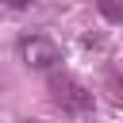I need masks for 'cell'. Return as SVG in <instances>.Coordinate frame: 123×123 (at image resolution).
I'll return each mask as SVG.
<instances>
[{"label":"cell","instance_id":"3957f363","mask_svg":"<svg viewBox=\"0 0 123 123\" xmlns=\"http://www.w3.org/2000/svg\"><path fill=\"white\" fill-rule=\"evenodd\" d=\"M104 92H108L115 104H123V73H119V69H111V73L104 77Z\"/></svg>","mask_w":123,"mask_h":123},{"label":"cell","instance_id":"5b68a950","mask_svg":"<svg viewBox=\"0 0 123 123\" xmlns=\"http://www.w3.org/2000/svg\"><path fill=\"white\" fill-rule=\"evenodd\" d=\"M8 8H27V4H35V0H4Z\"/></svg>","mask_w":123,"mask_h":123},{"label":"cell","instance_id":"6da1fadb","mask_svg":"<svg viewBox=\"0 0 123 123\" xmlns=\"http://www.w3.org/2000/svg\"><path fill=\"white\" fill-rule=\"evenodd\" d=\"M50 100L65 111V115H88L92 111V92L77 81V77H69V73H50Z\"/></svg>","mask_w":123,"mask_h":123},{"label":"cell","instance_id":"7a4b0ae2","mask_svg":"<svg viewBox=\"0 0 123 123\" xmlns=\"http://www.w3.org/2000/svg\"><path fill=\"white\" fill-rule=\"evenodd\" d=\"M19 62H23L27 69H54V65L62 62V46H58L54 38L31 31V35L19 38Z\"/></svg>","mask_w":123,"mask_h":123},{"label":"cell","instance_id":"277c9868","mask_svg":"<svg viewBox=\"0 0 123 123\" xmlns=\"http://www.w3.org/2000/svg\"><path fill=\"white\" fill-rule=\"evenodd\" d=\"M96 8H100V15H104V19L123 23V0H96Z\"/></svg>","mask_w":123,"mask_h":123}]
</instances>
